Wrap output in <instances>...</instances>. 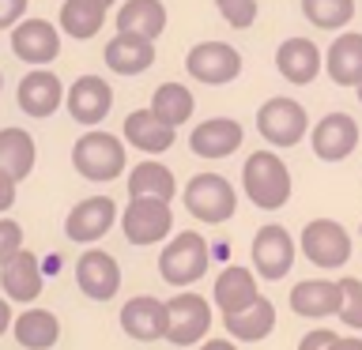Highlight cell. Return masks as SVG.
<instances>
[{"label":"cell","instance_id":"ac0fdd59","mask_svg":"<svg viewBox=\"0 0 362 350\" xmlns=\"http://www.w3.org/2000/svg\"><path fill=\"white\" fill-rule=\"evenodd\" d=\"M45 290V267L30 248H19L16 256L0 267V294L11 305H34Z\"/></svg>","mask_w":362,"mask_h":350},{"label":"cell","instance_id":"9c48e42d","mask_svg":"<svg viewBox=\"0 0 362 350\" xmlns=\"http://www.w3.org/2000/svg\"><path fill=\"white\" fill-rule=\"evenodd\" d=\"M211 332V301L197 290H177L166 301V343L200 346Z\"/></svg>","mask_w":362,"mask_h":350},{"label":"cell","instance_id":"cb8c5ba5","mask_svg":"<svg viewBox=\"0 0 362 350\" xmlns=\"http://www.w3.org/2000/svg\"><path fill=\"white\" fill-rule=\"evenodd\" d=\"M102 61H106V68H110L113 76H121V79L144 76L147 68L155 64V42L117 30L106 45H102Z\"/></svg>","mask_w":362,"mask_h":350},{"label":"cell","instance_id":"5bb4252c","mask_svg":"<svg viewBox=\"0 0 362 350\" xmlns=\"http://www.w3.org/2000/svg\"><path fill=\"white\" fill-rule=\"evenodd\" d=\"M64 83L53 68H30L16 87V106L23 109V117L30 121H49L57 109L64 106Z\"/></svg>","mask_w":362,"mask_h":350},{"label":"cell","instance_id":"d590c367","mask_svg":"<svg viewBox=\"0 0 362 350\" xmlns=\"http://www.w3.org/2000/svg\"><path fill=\"white\" fill-rule=\"evenodd\" d=\"M23 241H27V237H23V226L11 219V215H0V267H4L19 248H27Z\"/></svg>","mask_w":362,"mask_h":350},{"label":"cell","instance_id":"ba28073f","mask_svg":"<svg viewBox=\"0 0 362 350\" xmlns=\"http://www.w3.org/2000/svg\"><path fill=\"white\" fill-rule=\"evenodd\" d=\"M117 222H121L124 241L136 245V248L170 241V234H174V211H170V203L147 200V196H129Z\"/></svg>","mask_w":362,"mask_h":350},{"label":"cell","instance_id":"52a82bcc","mask_svg":"<svg viewBox=\"0 0 362 350\" xmlns=\"http://www.w3.org/2000/svg\"><path fill=\"white\" fill-rule=\"evenodd\" d=\"M294 256H298V241L291 237L287 226L279 222H264L253 234V245H249V267L257 271V279L264 282H279L291 275Z\"/></svg>","mask_w":362,"mask_h":350},{"label":"cell","instance_id":"8d00e7d4","mask_svg":"<svg viewBox=\"0 0 362 350\" xmlns=\"http://www.w3.org/2000/svg\"><path fill=\"white\" fill-rule=\"evenodd\" d=\"M30 0H0V30H11L19 19H27Z\"/></svg>","mask_w":362,"mask_h":350},{"label":"cell","instance_id":"d6986e66","mask_svg":"<svg viewBox=\"0 0 362 350\" xmlns=\"http://www.w3.org/2000/svg\"><path fill=\"white\" fill-rule=\"evenodd\" d=\"M276 72L287 79L291 87H310L317 76L325 72V53L313 38H283L279 49H276Z\"/></svg>","mask_w":362,"mask_h":350},{"label":"cell","instance_id":"6da1fadb","mask_svg":"<svg viewBox=\"0 0 362 350\" xmlns=\"http://www.w3.org/2000/svg\"><path fill=\"white\" fill-rule=\"evenodd\" d=\"M72 169L83 181H117L129 174V143L106 128H83V135L72 143Z\"/></svg>","mask_w":362,"mask_h":350},{"label":"cell","instance_id":"d6a6232c","mask_svg":"<svg viewBox=\"0 0 362 350\" xmlns=\"http://www.w3.org/2000/svg\"><path fill=\"white\" fill-rule=\"evenodd\" d=\"M302 16L317 30H347L355 19V0H302Z\"/></svg>","mask_w":362,"mask_h":350},{"label":"cell","instance_id":"d4e9b609","mask_svg":"<svg viewBox=\"0 0 362 350\" xmlns=\"http://www.w3.org/2000/svg\"><path fill=\"white\" fill-rule=\"evenodd\" d=\"M325 72L336 87L355 90L362 83V30H339L325 49Z\"/></svg>","mask_w":362,"mask_h":350},{"label":"cell","instance_id":"8fae6325","mask_svg":"<svg viewBox=\"0 0 362 350\" xmlns=\"http://www.w3.org/2000/svg\"><path fill=\"white\" fill-rule=\"evenodd\" d=\"M11 53L19 56L27 68H49L61 56V27L53 19L42 16H27L8 30Z\"/></svg>","mask_w":362,"mask_h":350},{"label":"cell","instance_id":"60d3db41","mask_svg":"<svg viewBox=\"0 0 362 350\" xmlns=\"http://www.w3.org/2000/svg\"><path fill=\"white\" fill-rule=\"evenodd\" d=\"M197 350H238V343L230 335H211V339H204Z\"/></svg>","mask_w":362,"mask_h":350},{"label":"cell","instance_id":"5b68a950","mask_svg":"<svg viewBox=\"0 0 362 350\" xmlns=\"http://www.w3.org/2000/svg\"><path fill=\"white\" fill-rule=\"evenodd\" d=\"M257 132L260 140L276 151H287V147H298L305 135H310V113L298 98L291 95H276L268 102H260L257 109Z\"/></svg>","mask_w":362,"mask_h":350},{"label":"cell","instance_id":"7a4b0ae2","mask_svg":"<svg viewBox=\"0 0 362 350\" xmlns=\"http://www.w3.org/2000/svg\"><path fill=\"white\" fill-rule=\"evenodd\" d=\"M242 192L257 211H279L291 203L294 181L276 151H253L242 166Z\"/></svg>","mask_w":362,"mask_h":350},{"label":"cell","instance_id":"f1b7e54d","mask_svg":"<svg viewBox=\"0 0 362 350\" xmlns=\"http://www.w3.org/2000/svg\"><path fill=\"white\" fill-rule=\"evenodd\" d=\"M223 332L230 335L234 343H264V339L276 332V305L260 294L249 309L223 316Z\"/></svg>","mask_w":362,"mask_h":350},{"label":"cell","instance_id":"83f0119b","mask_svg":"<svg viewBox=\"0 0 362 350\" xmlns=\"http://www.w3.org/2000/svg\"><path fill=\"white\" fill-rule=\"evenodd\" d=\"M170 11L163 0H124L117 8V30L121 34H136V38L158 42L166 34Z\"/></svg>","mask_w":362,"mask_h":350},{"label":"cell","instance_id":"603a6c76","mask_svg":"<svg viewBox=\"0 0 362 350\" xmlns=\"http://www.w3.org/2000/svg\"><path fill=\"white\" fill-rule=\"evenodd\" d=\"M257 298H260V282H257V271L253 267L230 264V267H223L219 275H215V282H211V305L219 309V316L242 313Z\"/></svg>","mask_w":362,"mask_h":350},{"label":"cell","instance_id":"2e32d148","mask_svg":"<svg viewBox=\"0 0 362 350\" xmlns=\"http://www.w3.org/2000/svg\"><path fill=\"white\" fill-rule=\"evenodd\" d=\"M362 140V128L351 113H325L321 121L310 128V147L321 162H344V158L355 155V147Z\"/></svg>","mask_w":362,"mask_h":350},{"label":"cell","instance_id":"b9f144b4","mask_svg":"<svg viewBox=\"0 0 362 350\" xmlns=\"http://www.w3.org/2000/svg\"><path fill=\"white\" fill-rule=\"evenodd\" d=\"M328 350H362V335H336Z\"/></svg>","mask_w":362,"mask_h":350},{"label":"cell","instance_id":"836d02e7","mask_svg":"<svg viewBox=\"0 0 362 350\" xmlns=\"http://www.w3.org/2000/svg\"><path fill=\"white\" fill-rule=\"evenodd\" d=\"M339 286H344V305H339V313H336L339 324L351 327V332H362V279L344 275Z\"/></svg>","mask_w":362,"mask_h":350},{"label":"cell","instance_id":"4fadbf2b","mask_svg":"<svg viewBox=\"0 0 362 350\" xmlns=\"http://www.w3.org/2000/svg\"><path fill=\"white\" fill-rule=\"evenodd\" d=\"M76 286L87 301H113L121 294V264L117 256L98 245H87L76 260Z\"/></svg>","mask_w":362,"mask_h":350},{"label":"cell","instance_id":"7bdbcfd3","mask_svg":"<svg viewBox=\"0 0 362 350\" xmlns=\"http://www.w3.org/2000/svg\"><path fill=\"white\" fill-rule=\"evenodd\" d=\"M355 95H358V102H362V83H358V87H355Z\"/></svg>","mask_w":362,"mask_h":350},{"label":"cell","instance_id":"9a60e30c","mask_svg":"<svg viewBox=\"0 0 362 350\" xmlns=\"http://www.w3.org/2000/svg\"><path fill=\"white\" fill-rule=\"evenodd\" d=\"M64 109L79 128H98L113 109V87L102 76H79L64 90Z\"/></svg>","mask_w":362,"mask_h":350},{"label":"cell","instance_id":"e575fe53","mask_svg":"<svg viewBox=\"0 0 362 350\" xmlns=\"http://www.w3.org/2000/svg\"><path fill=\"white\" fill-rule=\"evenodd\" d=\"M215 11L223 16L226 27H234V30H249L257 23V0H215Z\"/></svg>","mask_w":362,"mask_h":350},{"label":"cell","instance_id":"8992f818","mask_svg":"<svg viewBox=\"0 0 362 350\" xmlns=\"http://www.w3.org/2000/svg\"><path fill=\"white\" fill-rule=\"evenodd\" d=\"M298 248H302V256L310 260L313 267L339 271V267H347L351 253H355V241H351V234H347L344 222H336V219H310L302 226Z\"/></svg>","mask_w":362,"mask_h":350},{"label":"cell","instance_id":"1f68e13d","mask_svg":"<svg viewBox=\"0 0 362 350\" xmlns=\"http://www.w3.org/2000/svg\"><path fill=\"white\" fill-rule=\"evenodd\" d=\"M151 113L158 121H166L170 128H181L185 121H192V113H197V95L177 83V79H166V83L155 87L151 95Z\"/></svg>","mask_w":362,"mask_h":350},{"label":"cell","instance_id":"f35d334b","mask_svg":"<svg viewBox=\"0 0 362 350\" xmlns=\"http://www.w3.org/2000/svg\"><path fill=\"white\" fill-rule=\"evenodd\" d=\"M16 196H19V181L0 174V215H8L11 207H16Z\"/></svg>","mask_w":362,"mask_h":350},{"label":"cell","instance_id":"4dcf8cb0","mask_svg":"<svg viewBox=\"0 0 362 350\" xmlns=\"http://www.w3.org/2000/svg\"><path fill=\"white\" fill-rule=\"evenodd\" d=\"M106 19H110V8L102 4V0H61V19H57V27H61L64 38L90 42L102 34Z\"/></svg>","mask_w":362,"mask_h":350},{"label":"cell","instance_id":"f546056e","mask_svg":"<svg viewBox=\"0 0 362 350\" xmlns=\"http://www.w3.org/2000/svg\"><path fill=\"white\" fill-rule=\"evenodd\" d=\"M38 166V143L27 128L8 124L0 128V174H8L11 181H27Z\"/></svg>","mask_w":362,"mask_h":350},{"label":"cell","instance_id":"484cf974","mask_svg":"<svg viewBox=\"0 0 362 350\" xmlns=\"http://www.w3.org/2000/svg\"><path fill=\"white\" fill-rule=\"evenodd\" d=\"M11 335L23 350H53L61 343V320H57L53 309H42V305H27L23 313H16L11 320Z\"/></svg>","mask_w":362,"mask_h":350},{"label":"cell","instance_id":"ffe728a7","mask_svg":"<svg viewBox=\"0 0 362 350\" xmlns=\"http://www.w3.org/2000/svg\"><path fill=\"white\" fill-rule=\"evenodd\" d=\"M121 140L129 143L132 151H144L147 158H158L177 143V128H170L166 121H158L151 113V106H144V109H132L129 117L121 121Z\"/></svg>","mask_w":362,"mask_h":350},{"label":"cell","instance_id":"7402d4cb","mask_svg":"<svg viewBox=\"0 0 362 350\" xmlns=\"http://www.w3.org/2000/svg\"><path fill=\"white\" fill-rule=\"evenodd\" d=\"M291 313L305 316V320H325V316H336L339 305H344V286L339 279H302L291 286Z\"/></svg>","mask_w":362,"mask_h":350},{"label":"cell","instance_id":"30bf717a","mask_svg":"<svg viewBox=\"0 0 362 350\" xmlns=\"http://www.w3.org/2000/svg\"><path fill=\"white\" fill-rule=\"evenodd\" d=\"M185 72L189 79H197L204 87H230L242 76V53L230 42H219V38L197 42L185 53Z\"/></svg>","mask_w":362,"mask_h":350},{"label":"cell","instance_id":"f6af8a7d","mask_svg":"<svg viewBox=\"0 0 362 350\" xmlns=\"http://www.w3.org/2000/svg\"><path fill=\"white\" fill-rule=\"evenodd\" d=\"M0 90H4V72H0Z\"/></svg>","mask_w":362,"mask_h":350},{"label":"cell","instance_id":"277c9868","mask_svg":"<svg viewBox=\"0 0 362 350\" xmlns=\"http://www.w3.org/2000/svg\"><path fill=\"white\" fill-rule=\"evenodd\" d=\"M181 203L197 222L204 226H223L238 211V188L223 174H197L181 188Z\"/></svg>","mask_w":362,"mask_h":350},{"label":"cell","instance_id":"7c38bea8","mask_svg":"<svg viewBox=\"0 0 362 350\" xmlns=\"http://www.w3.org/2000/svg\"><path fill=\"white\" fill-rule=\"evenodd\" d=\"M117 219H121L117 200L106 196V192H98V196L79 200L76 207L64 215V237L87 248V245L102 241V237H106L113 226H117Z\"/></svg>","mask_w":362,"mask_h":350},{"label":"cell","instance_id":"ab89813d","mask_svg":"<svg viewBox=\"0 0 362 350\" xmlns=\"http://www.w3.org/2000/svg\"><path fill=\"white\" fill-rule=\"evenodd\" d=\"M11 320H16V305H11L4 294H0V335L11 332Z\"/></svg>","mask_w":362,"mask_h":350},{"label":"cell","instance_id":"44dd1931","mask_svg":"<svg viewBox=\"0 0 362 350\" xmlns=\"http://www.w3.org/2000/svg\"><path fill=\"white\" fill-rule=\"evenodd\" d=\"M121 332L136 343L166 339V301L155 294H136L121 305Z\"/></svg>","mask_w":362,"mask_h":350},{"label":"cell","instance_id":"e0dca14e","mask_svg":"<svg viewBox=\"0 0 362 350\" xmlns=\"http://www.w3.org/2000/svg\"><path fill=\"white\" fill-rule=\"evenodd\" d=\"M242 143H245V128L234 117H208L189 132V151L204 158V162L230 158L234 151H242Z\"/></svg>","mask_w":362,"mask_h":350},{"label":"cell","instance_id":"74e56055","mask_svg":"<svg viewBox=\"0 0 362 350\" xmlns=\"http://www.w3.org/2000/svg\"><path fill=\"white\" fill-rule=\"evenodd\" d=\"M332 339H336L332 327H313V332H305V335H302L298 350H328V346H332Z\"/></svg>","mask_w":362,"mask_h":350},{"label":"cell","instance_id":"3957f363","mask_svg":"<svg viewBox=\"0 0 362 350\" xmlns=\"http://www.w3.org/2000/svg\"><path fill=\"white\" fill-rule=\"evenodd\" d=\"M211 267V248L204 241V234L197 230H181L170 234V241L158 253V275L163 282H170L174 290H189L208 275Z\"/></svg>","mask_w":362,"mask_h":350},{"label":"cell","instance_id":"4316f807","mask_svg":"<svg viewBox=\"0 0 362 350\" xmlns=\"http://www.w3.org/2000/svg\"><path fill=\"white\" fill-rule=\"evenodd\" d=\"M124 188H129V196H147V200L170 203L177 196V177H174V169H170L166 162H158V158H144V162L129 166V174H124Z\"/></svg>","mask_w":362,"mask_h":350},{"label":"cell","instance_id":"bcb514c9","mask_svg":"<svg viewBox=\"0 0 362 350\" xmlns=\"http://www.w3.org/2000/svg\"><path fill=\"white\" fill-rule=\"evenodd\" d=\"M358 234H362V226H358Z\"/></svg>","mask_w":362,"mask_h":350},{"label":"cell","instance_id":"ee69618b","mask_svg":"<svg viewBox=\"0 0 362 350\" xmlns=\"http://www.w3.org/2000/svg\"><path fill=\"white\" fill-rule=\"evenodd\" d=\"M102 4H106V8H113V4H117V0H102Z\"/></svg>","mask_w":362,"mask_h":350}]
</instances>
